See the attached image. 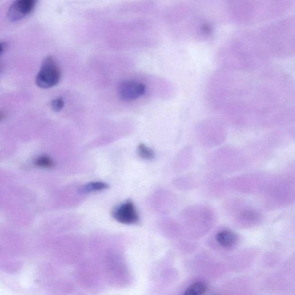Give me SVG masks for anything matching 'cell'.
Segmentation results:
<instances>
[{
	"instance_id": "obj_1",
	"label": "cell",
	"mask_w": 295,
	"mask_h": 295,
	"mask_svg": "<svg viewBox=\"0 0 295 295\" xmlns=\"http://www.w3.org/2000/svg\"><path fill=\"white\" fill-rule=\"evenodd\" d=\"M61 76V70L57 62L54 58L49 56L42 62L41 69L36 77V84L42 88H50L59 83Z\"/></svg>"
},
{
	"instance_id": "obj_2",
	"label": "cell",
	"mask_w": 295,
	"mask_h": 295,
	"mask_svg": "<svg viewBox=\"0 0 295 295\" xmlns=\"http://www.w3.org/2000/svg\"><path fill=\"white\" fill-rule=\"evenodd\" d=\"M118 91L122 101L132 102L144 95L146 92V86L139 81L126 80L120 84Z\"/></svg>"
},
{
	"instance_id": "obj_3",
	"label": "cell",
	"mask_w": 295,
	"mask_h": 295,
	"mask_svg": "<svg viewBox=\"0 0 295 295\" xmlns=\"http://www.w3.org/2000/svg\"><path fill=\"white\" fill-rule=\"evenodd\" d=\"M113 217L117 222L125 224H136L139 221V215L131 202H127L116 208Z\"/></svg>"
},
{
	"instance_id": "obj_4",
	"label": "cell",
	"mask_w": 295,
	"mask_h": 295,
	"mask_svg": "<svg viewBox=\"0 0 295 295\" xmlns=\"http://www.w3.org/2000/svg\"><path fill=\"white\" fill-rule=\"evenodd\" d=\"M37 0H16L8 12V18L11 22H18L34 10Z\"/></svg>"
},
{
	"instance_id": "obj_5",
	"label": "cell",
	"mask_w": 295,
	"mask_h": 295,
	"mask_svg": "<svg viewBox=\"0 0 295 295\" xmlns=\"http://www.w3.org/2000/svg\"><path fill=\"white\" fill-rule=\"evenodd\" d=\"M215 239L219 245L228 249L237 245L238 241V236L234 232L228 230L220 231L216 235Z\"/></svg>"
},
{
	"instance_id": "obj_6",
	"label": "cell",
	"mask_w": 295,
	"mask_h": 295,
	"mask_svg": "<svg viewBox=\"0 0 295 295\" xmlns=\"http://www.w3.org/2000/svg\"><path fill=\"white\" fill-rule=\"evenodd\" d=\"M208 289V287L205 283L202 282H196L191 284L184 291L185 295H201L206 293Z\"/></svg>"
},
{
	"instance_id": "obj_7",
	"label": "cell",
	"mask_w": 295,
	"mask_h": 295,
	"mask_svg": "<svg viewBox=\"0 0 295 295\" xmlns=\"http://www.w3.org/2000/svg\"><path fill=\"white\" fill-rule=\"evenodd\" d=\"M137 154L145 160H151L154 158L155 152L150 148H149L144 144H140L137 147Z\"/></svg>"
},
{
	"instance_id": "obj_8",
	"label": "cell",
	"mask_w": 295,
	"mask_h": 295,
	"mask_svg": "<svg viewBox=\"0 0 295 295\" xmlns=\"http://www.w3.org/2000/svg\"><path fill=\"white\" fill-rule=\"evenodd\" d=\"M109 187L108 184L102 182H95L89 183L85 185L81 189L82 192H89L101 191L106 189Z\"/></svg>"
},
{
	"instance_id": "obj_9",
	"label": "cell",
	"mask_w": 295,
	"mask_h": 295,
	"mask_svg": "<svg viewBox=\"0 0 295 295\" xmlns=\"http://www.w3.org/2000/svg\"><path fill=\"white\" fill-rule=\"evenodd\" d=\"M35 164L38 166L44 168H52L54 166L53 161L48 156L39 157L35 161Z\"/></svg>"
},
{
	"instance_id": "obj_10",
	"label": "cell",
	"mask_w": 295,
	"mask_h": 295,
	"mask_svg": "<svg viewBox=\"0 0 295 295\" xmlns=\"http://www.w3.org/2000/svg\"><path fill=\"white\" fill-rule=\"evenodd\" d=\"M64 101L61 97H58L52 102V107L54 112H59L64 107Z\"/></svg>"
},
{
	"instance_id": "obj_11",
	"label": "cell",
	"mask_w": 295,
	"mask_h": 295,
	"mask_svg": "<svg viewBox=\"0 0 295 295\" xmlns=\"http://www.w3.org/2000/svg\"><path fill=\"white\" fill-rule=\"evenodd\" d=\"M6 48V43L3 42H0V55H1L4 50H5Z\"/></svg>"
},
{
	"instance_id": "obj_12",
	"label": "cell",
	"mask_w": 295,
	"mask_h": 295,
	"mask_svg": "<svg viewBox=\"0 0 295 295\" xmlns=\"http://www.w3.org/2000/svg\"><path fill=\"white\" fill-rule=\"evenodd\" d=\"M5 119V115L3 113H0V121Z\"/></svg>"
}]
</instances>
